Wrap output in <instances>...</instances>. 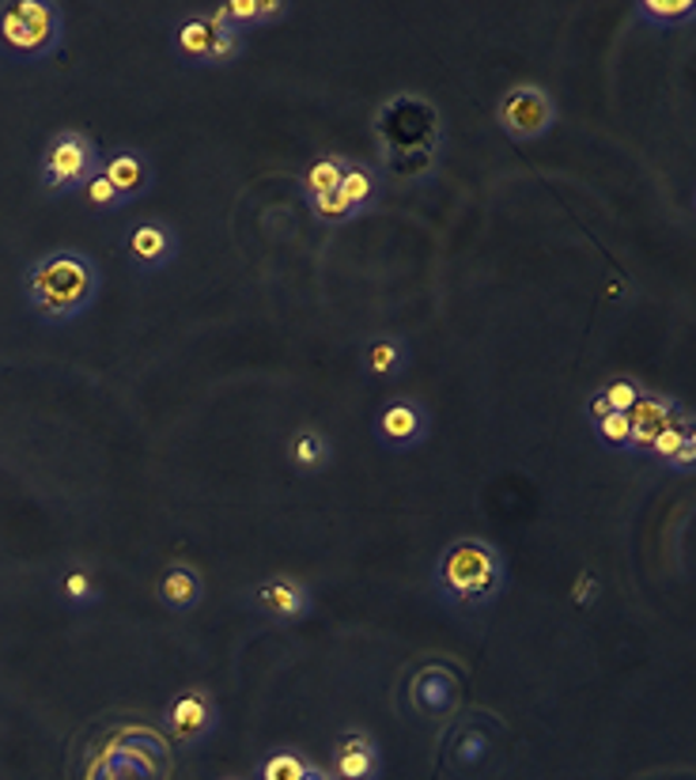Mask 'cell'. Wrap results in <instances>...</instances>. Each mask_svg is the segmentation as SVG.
<instances>
[{
    "label": "cell",
    "instance_id": "484cf974",
    "mask_svg": "<svg viewBox=\"0 0 696 780\" xmlns=\"http://www.w3.org/2000/svg\"><path fill=\"white\" fill-rule=\"evenodd\" d=\"M488 747H493V735L481 728H463L455 739V747H450V761H455V769H474L481 766Z\"/></svg>",
    "mask_w": 696,
    "mask_h": 780
},
{
    "label": "cell",
    "instance_id": "30bf717a",
    "mask_svg": "<svg viewBox=\"0 0 696 780\" xmlns=\"http://www.w3.org/2000/svg\"><path fill=\"white\" fill-rule=\"evenodd\" d=\"M247 606L277 625H299L315 614V591L296 576H266L247 591Z\"/></svg>",
    "mask_w": 696,
    "mask_h": 780
},
{
    "label": "cell",
    "instance_id": "52a82bcc",
    "mask_svg": "<svg viewBox=\"0 0 696 780\" xmlns=\"http://www.w3.org/2000/svg\"><path fill=\"white\" fill-rule=\"evenodd\" d=\"M431 436V409L412 394H394L382 402L371 421V440L390 455H406V451L425 447Z\"/></svg>",
    "mask_w": 696,
    "mask_h": 780
},
{
    "label": "cell",
    "instance_id": "2e32d148",
    "mask_svg": "<svg viewBox=\"0 0 696 780\" xmlns=\"http://www.w3.org/2000/svg\"><path fill=\"white\" fill-rule=\"evenodd\" d=\"M156 603L167 610V614H193L197 606L205 603V580L201 572L186 561H175V565L163 569V576L156 580Z\"/></svg>",
    "mask_w": 696,
    "mask_h": 780
},
{
    "label": "cell",
    "instance_id": "4316f807",
    "mask_svg": "<svg viewBox=\"0 0 696 780\" xmlns=\"http://www.w3.org/2000/svg\"><path fill=\"white\" fill-rule=\"evenodd\" d=\"M310 216H315L318 224H326V228H341V224H352L360 220V213L352 209V205L345 201L341 194H322V197H310Z\"/></svg>",
    "mask_w": 696,
    "mask_h": 780
},
{
    "label": "cell",
    "instance_id": "4fadbf2b",
    "mask_svg": "<svg viewBox=\"0 0 696 780\" xmlns=\"http://www.w3.org/2000/svg\"><path fill=\"white\" fill-rule=\"evenodd\" d=\"M458 693H463V685H458V674L450 671L447 663L420 667V671L412 674V685H409L412 709H417L420 717H428V720L447 717V712L458 704Z\"/></svg>",
    "mask_w": 696,
    "mask_h": 780
},
{
    "label": "cell",
    "instance_id": "7402d4cb",
    "mask_svg": "<svg viewBox=\"0 0 696 780\" xmlns=\"http://www.w3.org/2000/svg\"><path fill=\"white\" fill-rule=\"evenodd\" d=\"M345 164H348V159L337 156V152L318 156L315 164L299 175V190H304L307 201H310V197H322V194H337V182H341V175H345Z\"/></svg>",
    "mask_w": 696,
    "mask_h": 780
},
{
    "label": "cell",
    "instance_id": "8992f818",
    "mask_svg": "<svg viewBox=\"0 0 696 780\" xmlns=\"http://www.w3.org/2000/svg\"><path fill=\"white\" fill-rule=\"evenodd\" d=\"M496 121H500L504 137L511 145H538L557 129L560 110L557 99L541 88V83H515L500 96L496 107Z\"/></svg>",
    "mask_w": 696,
    "mask_h": 780
},
{
    "label": "cell",
    "instance_id": "f546056e",
    "mask_svg": "<svg viewBox=\"0 0 696 780\" xmlns=\"http://www.w3.org/2000/svg\"><path fill=\"white\" fill-rule=\"evenodd\" d=\"M666 470H674V474H682V477H693V470H696V436H689L682 444V451L666 463Z\"/></svg>",
    "mask_w": 696,
    "mask_h": 780
},
{
    "label": "cell",
    "instance_id": "6da1fadb",
    "mask_svg": "<svg viewBox=\"0 0 696 780\" xmlns=\"http://www.w3.org/2000/svg\"><path fill=\"white\" fill-rule=\"evenodd\" d=\"M23 293L39 323L69 326L96 307L102 293V269L91 254L77 247H53L27 266Z\"/></svg>",
    "mask_w": 696,
    "mask_h": 780
},
{
    "label": "cell",
    "instance_id": "8fae6325",
    "mask_svg": "<svg viewBox=\"0 0 696 780\" xmlns=\"http://www.w3.org/2000/svg\"><path fill=\"white\" fill-rule=\"evenodd\" d=\"M99 171L107 175V182L118 190V197L126 201V209L137 201H145V197L156 190V164H152V156L140 152V148H129V145L110 148V152L102 156Z\"/></svg>",
    "mask_w": 696,
    "mask_h": 780
},
{
    "label": "cell",
    "instance_id": "7a4b0ae2",
    "mask_svg": "<svg viewBox=\"0 0 696 780\" xmlns=\"http://www.w3.org/2000/svg\"><path fill=\"white\" fill-rule=\"evenodd\" d=\"M507 561L485 539H455L431 565V591L450 614H481L504 595Z\"/></svg>",
    "mask_w": 696,
    "mask_h": 780
},
{
    "label": "cell",
    "instance_id": "1f68e13d",
    "mask_svg": "<svg viewBox=\"0 0 696 780\" xmlns=\"http://www.w3.org/2000/svg\"><path fill=\"white\" fill-rule=\"evenodd\" d=\"M304 780H334V773H329L326 766H315V761H310V769L304 773Z\"/></svg>",
    "mask_w": 696,
    "mask_h": 780
},
{
    "label": "cell",
    "instance_id": "603a6c76",
    "mask_svg": "<svg viewBox=\"0 0 696 780\" xmlns=\"http://www.w3.org/2000/svg\"><path fill=\"white\" fill-rule=\"evenodd\" d=\"M310 769V758L299 747H272L266 758H261L253 780H304Z\"/></svg>",
    "mask_w": 696,
    "mask_h": 780
},
{
    "label": "cell",
    "instance_id": "5bb4252c",
    "mask_svg": "<svg viewBox=\"0 0 696 780\" xmlns=\"http://www.w3.org/2000/svg\"><path fill=\"white\" fill-rule=\"evenodd\" d=\"M209 20H216L220 27H231L235 34H253L266 31V27H277L285 16H291L288 0H228V4H209L201 8Z\"/></svg>",
    "mask_w": 696,
    "mask_h": 780
},
{
    "label": "cell",
    "instance_id": "cb8c5ba5",
    "mask_svg": "<svg viewBox=\"0 0 696 780\" xmlns=\"http://www.w3.org/2000/svg\"><path fill=\"white\" fill-rule=\"evenodd\" d=\"M689 436H696V432H693V421H689V413H682V417H674L670 425H666V428L652 440L647 455H652L658 466H666V463H670V458L677 455V451H682V444H685Z\"/></svg>",
    "mask_w": 696,
    "mask_h": 780
},
{
    "label": "cell",
    "instance_id": "7c38bea8",
    "mask_svg": "<svg viewBox=\"0 0 696 780\" xmlns=\"http://www.w3.org/2000/svg\"><path fill=\"white\" fill-rule=\"evenodd\" d=\"M329 773L337 780H379L382 777V750L368 731L352 728L341 731L329 750Z\"/></svg>",
    "mask_w": 696,
    "mask_h": 780
},
{
    "label": "cell",
    "instance_id": "9c48e42d",
    "mask_svg": "<svg viewBox=\"0 0 696 780\" xmlns=\"http://www.w3.org/2000/svg\"><path fill=\"white\" fill-rule=\"evenodd\" d=\"M163 728L178 747L193 750L216 735V728H220V704H216L209 690H182L163 709Z\"/></svg>",
    "mask_w": 696,
    "mask_h": 780
},
{
    "label": "cell",
    "instance_id": "277c9868",
    "mask_svg": "<svg viewBox=\"0 0 696 780\" xmlns=\"http://www.w3.org/2000/svg\"><path fill=\"white\" fill-rule=\"evenodd\" d=\"M102 167L99 145L80 129H58L42 148L39 159V190L46 197H69L80 194L83 182Z\"/></svg>",
    "mask_w": 696,
    "mask_h": 780
},
{
    "label": "cell",
    "instance_id": "5b68a950",
    "mask_svg": "<svg viewBox=\"0 0 696 780\" xmlns=\"http://www.w3.org/2000/svg\"><path fill=\"white\" fill-rule=\"evenodd\" d=\"M247 53V39L235 34L231 27H220L205 12L186 16L175 27V58L186 69H228Z\"/></svg>",
    "mask_w": 696,
    "mask_h": 780
},
{
    "label": "cell",
    "instance_id": "3957f363",
    "mask_svg": "<svg viewBox=\"0 0 696 780\" xmlns=\"http://www.w3.org/2000/svg\"><path fill=\"white\" fill-rule=\"evenodd\" d=\"M64 46V8L53 0H0V53L42 65Z\"/></svg>",
    "mask_w": 696,
    "mask_h": 780
},
{
    "label": "cell",
    "instance_id": "ba28073f",
    "mask_svg": "<svg viewBox=\"0 0 696 780\" xmlns=\"http://www.w3.org/2000/svg\"><path fill=\"white\" fill-rule=\"evenodd\" d=\"M121 250H126V261L137 269V274L152 277V274H163L178 261V231L171 228L167 220L159 216H148V220H137L126 228V239H121Z\"/></svg>",
    "mask_w": 696,
    "mask_h": 780
},
{
    "label": "cell",
    "instance_id": "d4e9b609",
    "mask_svg": "<svg viewBox=\"0 0 696 780\" xmlns=\"http://www.w3.org/2000/svg\"><path fill=\"white\" fill-rule=\"evenodd\" d=\"M598 394L606 398L609 413H628L647 394V383L636 379V375H614L609 383H601Z\"/></svg>",
    "mask_w": 696,
    "mask_h": 780
},
{
    "label": "cell",
    "instance_id": "4dcf8cb0",
    "mask_svg": "<svg viewBox=\"0 0 696 780\" xmlns=\"http://www.w3.org/2000/svg\"><path fill=\"white\" fill-rule=\"evenodd\" d=\"M609 413V406H606V398H601V394H590V402H587V417H590V425H595V421H601Z\"/></svg>",
    "mask_w": 696,
    "mask_h": 780
},
{
    "label": "cell",
    "instance_id": "9a60e30c",
    "mask_svg": "<svg viewBox=\"0 0 696 780\" xmlns=\"http://www.w3.org/2000/svg\"><path fill=\"white\" fill-rule=\"evenodd\" d=\"M682 402L670 398V394H658V391H647L644 398L636 402L633 409H628V425H633V432H628V455H647V447H652V440L663 432L666 425H670L674 417H682Z\"/></svg>",
    "mask_w": 696,
    "mask_h": 780
},
{
    "label": "cell",
    "instance_id": "e0dca14e",
    "mask_svg": "<svg viewBox=\"0 0 696 780\" xmlns=\"http://www.w3.org/2000/svg\"><path fill=\"white\" fill-rule=\"evenodd\" d=\"M412 349L401 334H375L360 353V372L375 383H394L409 372Z\"/></svg>",
    "mask_w": 696,
    "mask_h": 780
},
{
    "label": "cell",
    "instance_id": "83f0119b",
    "mask_svg": "<svg viewBox=\"0 0 696 780\" xmlns=\"http://www.w3.org/2000/svg\"><path fill=\"white\" fill-rule=\"evenodd\" d=\"M80 194H83V201H88V209L99 213V216H102V213H121V209H126V201H121L118 190L107 182V175H102V171L91 175L88 182H83Z\"/></svg>",
    "mask_w": 696,
    "mask_h": 780
},
{
    "label": "cell",
    "instance_id": "44dd1931",
    "mask_svg": "<svg viewBox=\"0 0 696 780\" xmlns=\"http://www.w3.org/2000/svg\"><path fill=\"white\" fill-rule=\"evenodd\" d=\"M58 595H61V603L69 606V610H91V606L99 603L102 588H99V580H96V572H91V569L72 565V569L61 572Z\"/></svg>",
    "mask_w": 696,
    "mask_h": 780
},
{
    "label": "cell",
    "instance_id": "d6a6232c",
    "mask_svg": "<svg viewBox=\"0 0 696 780\" xmlns=\"http://www.w3.org/2000/svg\"><path fill=\"white\" fill-rule=\"evenodd\" d=\"M223 780H247V777H223Z\"/></svg>",
    "mask_w": 696,
    "mask_h": 780
},
{
    "label": "cell",
    "instance_id": "d6986e66",
    "mask_svg": "<svg viewBox=\"0 0 696 780\" xmlns=\"http://www.w3.org/2000/svg\"><path fill=\"white\" fill-rule=\"evenodd\" d=\"M337 194H341L345 201L352 205V209L360 213V216H368L375 209V201H379V194H382V175L375 171L371 164L348 159L341 182H337Z\"/></svg>",
    "mask_w": 696,
    "mask_h": 780
},
{
    "label": "cell",
    "instance_id": "f1b7e54d",
    "mask_svg": "<svg viewBox=\"0 0 696 780\" xmlns=\"http://www.w3.org/2000/svg\"><path fill=\"white\" fill-rule=\"evenodd\" d=\"M628 432H633V425H628V413H606L601 421H595L598 444H606V447H614V451H625L628 447Z\"/></svg>",
    "mask_w": 696,
    "mask_h": 780
},
{
    "label": "cell",
    "instance_id": "ffe728a7",
    "mask_svg": "<svg viewBox=\"0 0 696 780\" xmlns=\"http://www.w3.org/2000/svg\"><path fill=\"white\" fill-rule=\"evenodd\" d=\"M633 12L655 31H674L696 16V0H636Z\"/></svg>",
    "mask_w": 696,
    "mask_h": 780
},
{
    "label": "cell",
    "instance_id": "ac0fdd59",
    "mask_svg": "<svg viewBox=\"0 0 696 780\" xmlns=\"http://www.w3.org/2000/svg\"><path fill=\"white\" fill-rule=\"evenodd\" d=\"M288 463L299 470V474H322L334 463V444L322 428L315 425H299L296 432L288 436Z\"/></svg>",
    "mask_w": 696,
    "mask_h": 780
}]
</instances>
